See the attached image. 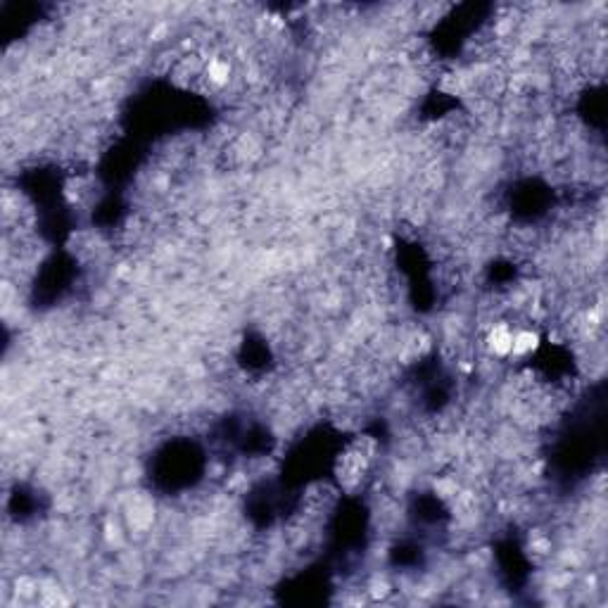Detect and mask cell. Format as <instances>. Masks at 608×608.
Wrapping results in <instances>:
<instances>
[{"instance_id":"6da1fadb","label":"cell","mask_w":608,"mask_h":608,"mask_svg":"<svg viewBox=\"0 0 608 608\" xmlns=\"http://www.w3.org/2000/svg\"><path fill=\"white\" fill-rule=\"evenodd\" d=\"M540 338L537 333L530 328H518L513 330V345H511V357H527L530 352L537 347Z\"/></svg>"}]
</instances>
